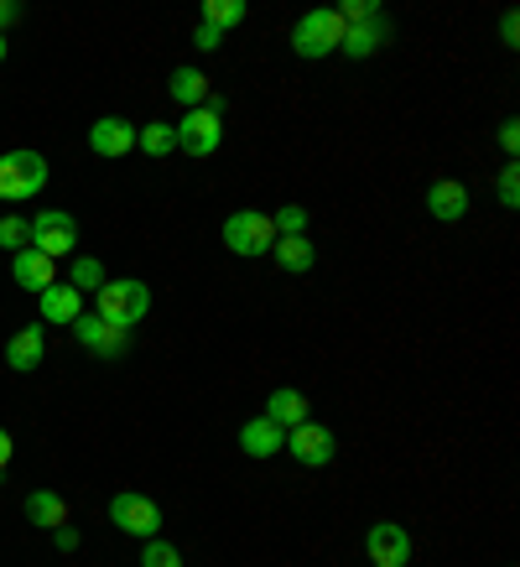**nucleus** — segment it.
<instances>
[{
	"label": "nucleus",
	"instance_id": "1",
	"mask_svg": "<svg viewBox=\"0 0 520 567\" xmlns=\"http://www.w3.org/2000/svg\"><path fill=\"white\" fill-rule=\"evenodd\" d=\"M94 297H100V318L110 328H121V333H131V328L152 312V287L136 281V276H115V281H104Z\"/></svg>",
	"mask_w": 520,
	"mask_h": 567
},
{
	"label": "nucleus",
	"instance_id": "2",
	"mask_svg": "<svg viewBox=\"0 0 520 567\" xmlns=\"http://www.w3.org/2000/svg\"><path fill=\"white\" fill-rule=\"evenodd\" d=\"M344 17L333 11V6H318V11H308V17L292 27V52L297 58H308V63H323V58H333V52L344 48Z\"/></svg>",
	"mask_w": 520,
	"mask_h": 567
},
{
	"label": "nucleus",
	"instance_id": "3",
	"mask_svg": "<svg viewBox=\"0 0 520 567\" xmlns=\"http://www.w3.org/2000/svg\"><path fill=\"white\" fill-rule=\"evenodd\" d=\"M277 245V224L260 208H235L225 219V250L229 256H271Z\"/></svg>",
	"mask_w": 520,
	"mask_h": 567
},
{
	"label": "nucleus",
	"instance_id": "4",
	"mask_svg": "<svg viewBox=\"0 0 520 567\" xmlns=\"http://www.w3.org/2000/svg\"><path fill=\"white\" fill-rule=\"evenodd\" d=\"M48 188V156L42 152H6L0 156V198L21 204L32 193Z\"/></svg>",
	"mask_w": 520,
	"mask_h": 567
},
{
	"label": "nucleus",
	"instance_id": "5",
	"mask_svg": "<svg viewBox=\"0 0 520 567\" xmlns=\"http://www.w3.org/2000/svg\"><path fill=\"white\" fill-rule=\"evenodd\" d=\"M73 245H79V219L69 208H42L32 219V250H42L48 260L73 256Z\"/></svg>",
	"mask_w": 520,
	"mask_h": 567
},
{
	"label": "nucleus",
	"instance_id": "6",
	"mask_svg": "<svg viewBox=\"0 0 520 567\" xmlns=\"http://www.w3.org/2000/svg\"><path fill=\"white\" fill-rule=\"evenodd\" d=\"M110 520H115L121 532L141 536V542L162 536V511H156V499L136 495V489H121V495L110 499Z\"/></svg>",
	"mask_w": 520,
	"mask_h": 567
},
{
	"label": "nucleus",
	"instance_id": "7",
	"mask_svg": "<svg viewBox=\"0 0 520 567\" xmlns=\"http://www.w3.org/2000/svg\"><path fill=\"white\" fill-rule=\"evenodd\" d=\"M173 131H177V152L214 156L219 152V141H225V115H214V110H188Z\"/></svg>",
	"mask_w": 520,
	"mask_h": 567
},
{
	"label": "nucleus",
	"instance_id": "8",
	"mask_svg": "<svg viewBox=\"0 0 520 567\" xmlns=\"http://www.w3.org/2000/svg\"><path fill=\"white\" fill-rule=\"evenodd\" d=\"M73 339H79L94 360H121L125 349H131V333L110 328L100 312H79V318H73Z\"/></svg>",
	"mask_w": 520,
	"mask_h": 567
},
{
	"label": "nucleus",
	"instance_id": "9",
	"mask_svg": "<svg viewBox=\"0 0 520 567\" xmlns=\"http://www.w3.org/2000/svg\"><path fill=\"white\" fill-rule=\"evenodd\" d=\"M287 453H292L302 468H323V464H333V453H339V437H333L323 422H302V427L287 432Z\"/></svg>",
	"mask_w": 520,
	"mask_h": 567
},
{
	"label": "nucleus",
	"instance_id": "10",
	"mask_svg": "<svg viewBox=\"0 0 520 567\" xmlns=\"http://www.w3.org/2000/svg\"><path fill=\"white\" fill-rule=\"evenodd\" d=\"M364 551H370L375 567H406L412 563V536H406V526H396V520H375V526L364 532Z\"/></svg>",
	"mask_w": 520,
	"mask_h": 567
},
{
	"label": "nucleus",
	"instance_id": "11",
	"mask_svg": "<svg viewBox=\"0 0 520 567\" xmlns=\"http://www.w3.org/2000/svg\"><path fill=\"white\" fill-rule=\"evenodd\" d=\"M89 152L104 156V162L131 156V152H136V125L121 121V115H104V121H94V131H89Z\"/></svg>",
	"mask_w": 520,
	"mask_h": 567
},
{
	"label": "nucleus",
	"instance_id": "12",
	"mask_svg": "<svg viewBox=\"0 0 520 567\" xmlns=\"http://www.w3.org/2000/svg\"><path fill=\"white\" fill-rule=\"evenodd\" d=\"M42 354H48V333H42V323L17 328V333H11V344H6V364H11L17 375L37 370V364H42Z\"/></svg>",
	"mask_w": 520,
	"mask_h": 567
},
{
	"label": "nucleus",
	"instance_id": "13",
	"mask_svg": "<svg viewBox=\"0 0 520 567\" xmlns=\"http://www.w3.org/2000/svg\"><path fill=\"white\" fill-rule=\"evenodd\" d=\"M281 447H287V432H281L271 416H256V422H245L240 427V453L245 458H277Z\"/></svg>",
	"mask_w": 520,
	"mask_h": 567
},
{
	"label": "nucleus",
	"instance_id": "14",
	"mask_svg": "<svg viewBox=\"0 0 520 567\" xmlns=\"http://www.w3.org/2000/svg\"><path fill=\"white\" fill-rule=\"evenodd\" d=\"M266 416H271L281 432H292V427H302V422H312V406H308V395H302V391L277 385V391L266 395Z\"/></svg>",
	"mask_w": 520,
	"mask_h": 567
},
{
	"label": "nucleus",
	"instance_id": "15",
	"mask_svg": "<svg viewBox=\"0 0 520 567\" xmlns=\"http://www.w3.org/2000/svg\"><path fill=\"white\" fill-rule=\"evenodd\" d=\"M11 276H17V287L21 292H48L52 281H58V271H52V260L42 256V250H32V245H27V250H17V260H11Z\"/></svg>",
	"mask_w": 520,
	"mask_h": 567
},
{
	"label": "nucleus",
	"instance_id": "16",
	"mask_svg": "<svg viewBox=\"0 0 520 567\" xmlns=\"http://www.w3.org/2000/svg\"><path fill=\"white\" fill-rule=\"evenodd\" d=\"M427 214L443 224H458L468 214V188L458 183V177H443V183H433L427 188Z\"/></svg>",
	"mask_w": 520,
	"mask_h": 567
},
{
	"label": "nucleus",
	"instance_id": "17",
	"mask_svg": "<svg viewBox=\"0 0 520 567\" xmlns=\"http://www.w3.org/2000/svg\"><path fill=\"white\" fill-rule=\"evenodd\" d=\"M27 520H32L37 532H58V526H69V499L58 495V489H32L27 495Z\"/></svg>",
	"mask_w": 520,
	"mask_h": 567
},
{
	"label": "nucleus",
	"instance_id": "18",
	"mask_svg": "<svg viewBox=\"0 0 520 567\" xmlns=\"http://www.w3.org/2000/svg\"><path fill=\"white\" fill-rule=\"evenodd\" d=\"M37 308H42V323H69L73 328V318L84 312V297L73 292L69 281H52L48 292L37 297Z\"/></svg>",
	"mask_w": 520,
	"mask_h": 567
},
{
	"label": "nucleus",
	"instance_id": "19",
	"mask_svg": "<svg viewBox=\"0 0 520 567\" xmlns=\"http://www.w3.org/2000/svg\"><path fill=\"white\" fill-rule=\"evenodd\" d=\"M271 256H277L281 271H292V276H308L312 266H318V250H312L308 235H277Z\"/></svg>",
	"mask_w": 520,
	"mask_h": 567
},
{
	"label": "nucleus",
	"instance_id": "20",
	"mask_svg": "<svg viewBox=\"0 0 520 567\" xmlns=\"http://www.w3.org/2000/svg\"><path fill=\"white\" fill-rule=\"evenodd\" d=\"M385 42H391V21L381 17V21H364V27H349L339 52H349V58H370V52H381Z\"/></svg>",
	"mask_w": 520,
	"mask_h": 567
},
{
	"label": "nucleus",
	"instance_id": "21",
	"mask_svg": "<svg viewBox=\"0 0 520 567\" xmlns=\"http://www.w3.org/2000/svg\"><path fill=\"white\" fill-rule=\"evenodd\" d=\"M167 94H173L183 110H204V100H208L204 69H173V79H167Z\"/></svg>",
	"mask_w": 520,
	"mask_h": 567
},
{
	"label": "nucleus",
	"instance_id": "22",
	"mask_svg": "<svg viewBox=\"0 0 520 567\" xmlns=\"http://www.w3.org/2000/svg\"><path fill=\"white\" fill-rule=\"evenodd\" d=\"M136 152H146V156H173L177 152V131L167 121L141 125V131H136Z\"/></svg>",
	"mask_w": 520,
	"mask_h": 567
},
{
	"label": "nucleus",
	"instance_id": "23",
	"mask_svg": "<svg viewBox=\"0 0 520 567\" xmlns=\"http://www.w3.org/2000/svg\"><path fill=\"white\" fill-rule=\"evenodd\" d=\"M104 281H110V271H104L100 260H94V256H73V271H69V287H73V292H79V297H84V292H100Z\"/></svg>",
	"mask_w": 520,
	"mask_h": 567
},
{
	"label": "nucleus",
	"instance_id": "24",
	"mask_svg": "<svg viewBox=\"0 0 520 567\" xmlns=\"http://www.w3.org/2000/svg\"><path fill=\"white\" fill-rule=\"evenodd\" d=\"M204 21L214 32H229L245 21V0H204Z\"/></svg>",
	"mask_w": 520,
	"mask_h": 567
},
{
	"label": "nucleus",
	"instance_id": "25",
	"mask_svg": "<svg viewBox=\"0 0 520 567\" xmlns=\"http://www.w3.org/2000/svg\"><path fill=\"white\" fill-rule=\"evenodd\" d=\"M27 245H32V219L6 214V219H0V250H27Z\"/></svg>",
	"mask_w": 520,
	"mask_h": 567
},
{
	"label": "nucleus",
	"instance_id": "26",
	"mask_svg": "<svg viewBox=\"0 0 520 567\" xmlns=\"http://www.w3.org/2000/svg\"><path fill=\"white\" fill-rule=\"evenodd\" d=\"M141 567H183V551H177L173 542H162V536H152V542L141 547Z\"/></svg>",
	"mask_w": 520,
	"mask_h": 567
},
{
	"label": "nucleus",
	"instance_id": "27",
	"mask_svg": "<svg viewBox=\"0 0 520 567\" xmlns=\"http://www.w3.org/2000/svg\"><path fill=\"white\" fill-rule=\"evenodd\" d=\"M271 224H277V235H308V208H302V204H281L277 214H271Z\"/></svg>",
	"mask_w": 520,
	"mask_h": 567
},
{
	"label": "nucleus",
	"instance_id": "28",
	"mask_svg": "<svg viewBox=\"0 0 520 567\" xmlns=\"http://www.w3.org/2000/svg\"><path fill=\"white\" fill-rule=\"evenodd\" d=\"M333 11L344 17V27H364V21H381L385 17L375 0H344V6H333Z\"/></svg>",
	"mask_w": 520,
	"mask_h": 567
},
{
	"label": "nucleus",
	"instance_id": "29",
	"mask_svg": "<svg viewBox=\"0 0 520 567\" xmlns=\"http://www.w3.org/2000/svg\"><path fill=\"white\" fill-rule=\"evenodd\" d=\"M500 204L505 208L520 204V167H516V162H505V173H500Z\"/></svg>",
	"mask_w": 520,
	"mask_h": 567
},
{
	"label": "nucleus",
	"instance_id": "30",
	"mask_svg": "<svg viewBox=\"0 0 520 567\" xmlns=\"http://www.w3.org/2000/svg\"><path fill=\"white\" fill-rule=\"evenodd\" d=\"M219 42H225V32H214L208 21H198V27H193V48H198V52H219Z\"/></svg>",
	"mask_w": 520,
	"mask_h": 567
},
{
	"label": "nucleus",
	"instance_id": "31",
	"mask_svg": "<svg viewBox=\"0 0 520 567\" xmlns=\"http://www.w3.org/2000/svg\"><path fill=\"white\" fill-rule=\"evenodd\" d=\"M500 152L516 162V152H520V121L510 115V121H500Z\"/></svg>",
	"mask_w": 520,
	"mask_h": 567
},
{
	"label": "nucleus",
	"instance_id": "32",
	"mask_svg": "<svg viewBox=\"0 0 520 567\" xmlns=\"http://www.w3.org/2000/svg\"><path fill=\"white\" fill-rule=\"evenodd\" d=\"M500 42H505V48H516V42H520V17H516V11H505V17H500Z\"/></svg>",
	"mask_w": 520,
	"mask_h": 567
},
{
	"label": "nucleus",
	"instance_id": "33",
	"mask_svg": "<svg viewBox=\"0 0 520 567\" xmlns=\"http://www.w3.org/2000/svg\"><path fill=\"white\" fill-rule=\"evenodd\" d=\"M52 542H58V551H79V542H84V536H79V526H58V532H52Z\"/></svg>",
	"mask_w": 520,
	"mask_h": 567
},
{
	"label": "nucleus",
	"instance_id": "34",
	"mask_svg": "<svg viewBox=\"0 0 520 567\" xmlns=\"http://www.w3.org/2000/svg\"><path fill=\"white\" fill-rule=\"evenodd\" d=\"M17 17H21V6H17V0H0V32H6V27H11Z\"/></svg>",
	"mask_w": 520,
	"mask_h": 567
},
{
	"label": "nucleus",
	"instance_id": "35",
	"mask_svg": "<svg viewBox=\"0 0 520 567\" xmlns=\"http://www.w3.org/2000/svg\"><path fill=\"white\" fill-rule=\"evenodd\" d=\"M11 453H17V443H11V432H6V427H0V468H6V464H11Z\"/></svg>",
	"mask_w": 520,
	"mask_h": 567
},
{
	"label": "nucleus",
	"instance_id": "36",
	"mask_svg": "<svg viewBox=\"0 0 520 567\" xmlns=\"http://www.w3.org/2000/svg\"><path fill=\"white\" fill-rule=\"evenodd\" d=\"M0 63H6V32H0Z\"/></svg>",
	"mask_w": 520,
	"mask_h": 567
}]
</instances>
